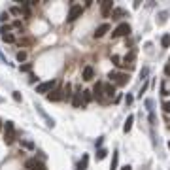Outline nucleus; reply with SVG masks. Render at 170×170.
<instances>
[{"mask_svg":"<svg viewBox=\"0 0 170 170\" xmlns=\"http://www.w3.org/2000/svg\"><path fill=\"white\" fill-rule=\"evenodd\" d=\"M108 78H110V81L115 87H123L128 83V74H125V72H110Z\"/></svg>","mask_w":170,"mask_h":170,"instance_id":"nucleus-1","label":"nucleus"},{"mask_svg":"<svg viewBox=\"0 0 170 170\" xmlns=\"http://www.w3.org/2000/svg\"><path fill=\"white\" fill-rule=\"evenodd\" d=\"M4 142H6V146L15 142V127L12 121H6V125H4Z\"/></svg>","mask_w":170,"mask_h":170,"instance_id":"nucleus-2","label":"nucleus"},{"mask_svg":"<svg viewBox=\"0 0 170 170\" xmlns=\"http://www.w3.org/2000/svg\"><path fill=\"white\" fill-rule=\"evenodd\" d=\"M131 25L128 23H121V25H117L115 27V30L112 32V38H121V36H128L131 34Z\"/></svg>","mask_w":170,"mask_h":170,"instance_id":"nucleus-3","label":"nucleus"},{"mask_svg":"<svg viewBox=\"0 0 170 170\" xmlns=\"http://www.w3.org/2000/svg\"><path fill=\"white\" fill-rule=\"evenodd\" d=\"M57 81L55 80H49V81H42V83H38V87H36V93H42V95H47V93H51L55 89Z\"/></svg>","mask_w":170,"mask_h":170,"instance_id":"nucleus-4","label":"nucleus"},{"mask_svg":"<svg viewBox=\"0 0 170 170\" xmlns=\"http://www.w3.org/2000/svg\"><path fill=\"white\" fill-rule=\"evenodd\" d=\"M81 13H83V6H78V4H74V6L70 8V12H68V17H66V21H68V23H74L78 17H81Z\"/></svg>","mask_w":170,"mask_h":170,"instance_id":"nucleus-5","label":"nucleus"},{"mask_svg":"<svg viewBox=\"0 0 170 170\" xmlns=\"http://www.w3.org/2000/svg\"><path fill=\"white\" fill-rule=\"evenodd\" d=\"M25 166H27L28 170H47V168H45V164L42 163V161H40V159H28V161L27 163H25Z\"/></svg>","mask_w":170,"mask_h":170,"instance_id":"nucleus-6","label":"nucleus"},{"mask_svg":"<svg viewBox=\"0 0 170 170\" xmlns=\"http://www.w3.org/2000/svg\"><path fill=\"white\" fill-rule=\"evenodd\" d=\"M36 112H38V113H40V115H42V117H44V119H45V125H47V127H51V128H53V127H55V121H53V117H49V115H47V113H45V112H44V108H42V106H40V104H36Z\"/></svg>","mask_w":170,"mask_h":170,"instance_id":"nucleus-7","label":"nucleus"},{"mask_svg":"<svg viewBox=\"0 0 170 170\" xmlns=\"http://www.w3.org/2000/svg\"><path fill=\"white\" fill-rule=\"evenodd\" d=\"M91 93H95V98L96 100H102V96H104V83H102V81H96V85H95V89H93Z\"/></svg>","mask_w":170,"mask_h":170,"instance_id":"nucleus-8","label":"nucleus"},{"mask_svg":"<svg viewBox=\"0 0 170 170\" xmlns=\"http://www.w3.org/2000/svg\"><path fill=\"white\" fill-rule=\"evenodd\" d=\"M47 100H49V102H59V100H63V89H53L51 93H47Z\"/></svg>","mask_w":170,"mask_h":170,"instance_id":"nucleus-9","label":"nucleus"},{"mask_svg":"<svg viewBox=\"0 0 170 170\" xmlns=\"http://www.w3.org/2000/svg\"><path fill=\"white\" fill-rule=\"evenodd\" d=\"M112 8H113L112 0H102V6H100V13H102V15H104V17H106V15L112 12Z\"/></svg>","mask_w":170,"mask_h":170,"instance_id":"nucleus-10","label":"nucleus"},{"mask_svg":"<svg viewBox=\"0 0 170 170\" xmlns=\"http://www.w3.org/2000/svg\"><path fill=\"white\" fill-rule=\"evenodd\" d=\"M108 30H110V25H108V23H102L100 27H96V30H95V38H102Z\"/></svg>","mask_w":170,"mask_h":170,"instance_id":"nucleus-11","label":"nucleus"},{"mask_svg":"<svg viewBox=\"0 0 170 170\" xmlns=\"http://www.w3.org/2000/svg\"><path fill=\"white\" fill-rule=\"evenodd\" d=\"M72 106H74V108H81V106H83V100H81V91H78V93L72 95Z\"/></svg>","mask_w":170,"mask_h":170,"instance_id":"nucleus-12","label":"nucleus"},{"mask_svg":"<svg viewBox=\"0 0 170 170\" xmlns=\"http://www.w3.org/2000/svg\"><path fill=\"white\" fill-rule=\"evenodd\" d=\"M134 59H136V53H134V51H128V53L125 55V59H123V66H125V64L132 66V64H134Z\"/></svg>","mask_w":170,"mask_h":170,"instance_id":"nucleus-13","label":"nucleus"},{"mask_svg":"<svg viewBox=\"0 0 170 170\" xmlns=\"http://www.w3.org/2000/svg\"><path fill=\"white\" fill-rule=\"evenodd\" d=\"M93 78H95V70H93V66H85V68H83V80L91 81Z\"/></svg>","mask_w":170,"mask_h":170,"instance_id":"nucleus-14","label":"nucleus"},{"mask_svg":"<svg viewBox=\"0 0 170 170\" xmlns=\"http://www.w3.org/2000/svg\"><path fill=\"white\" fill-rule=\"evenodd\" d=\"M104 95L106 96H115V85L113 83H104Z\"/></svg>","mask_w":170,"mask_h":170,"instance_id":"nucleus-15","label":"nucleus"},{"mask_svg":"<svg viewBox=\"0 0 170 170\" xmlns=\"http://www.w3.org/2000/svg\"><path fill=\"white\" fill-rule=\"evenodd\" d=\"M132 123H134V115H128L127 117V121H125V125H123V132H128L132 128Z\"/></svg>","mask_w":170,"mask_h":170,"instance_id":"nucleus-16","label":"nucleus"},{"mask_svg":"<svg viewBox=\"0 0 170 170\" xmlns=\"http://www.w3.org/2000/svg\"><path fill=\"white\" fill-rule=\"evenodd\" d=\"M81 100H83V104H87V102H91L93 100V95H91V91H81Z\"/></svg>","mask_w":170,"mask_h":170,"instance_id":"nucleus-17","label":"nucleus"},{"mask_svg":"<svg viewBox=\"0 0 170 170\" xmlns=\"http://www.w3.org/2000/svg\"><path fill=\"white\" fill-rule=\"evenodd\" d=\"M106 155H108V149L106 147H98V149H96V161H102Z\"/></svg>","mask_w":170,"mask_h":170,"instance_id":"nucleus-18","label":"nucleus"},{"mask_svg":"<svg viewBox=\"0 0 170 170\" xmlns=\"http://www.w3.org/2000/svg\"><path fill=\"white\" fill-rule=\"evenodd\" d=\"M117 163H119V153L113 151V159H112V166H110V170H117Z\"/></svg>","mask_w":170,"mask_h":170,"instance_id":"nucleus-19","label":"nucleus"},{"mask_svg":"<svg viewBox=\"0 0 170 170\" xmlns=\"http://www.w3.org/2000/svg\"><path fill=\"white\" fill-rule=\"evenodd\" d=\"M2 40H4V42H8V44H13L15 42V36L12 32H6V34H2Z\"/></svg>","mask_w":170,"mask_h":170,"instance_id":"nucleus-20","label":"nucleus"},{"mask_svg":"<svg viewBox=\"0 0 170 170\" xmlns=\"http://www.w3.org/2000/svg\"><path fill=\"white\" fill-rule=\"evenodd\" d=\"M121 15H125V9H121V8H115V9H113V15H112V19H121Z\"/></svg>","mask_w":170,"mask_h":170,"instance_id":"nucleus-21","label":"nucleus"},{"mask_svg":"<svg viewBox=\"0 0 170 170\" xmlns=\"http://www.w3.org/2000/svg\"><path fill=\"white\" fill-rule=\"evenodd\" d=\"M161 45L163 47H170V34H164L161 38Z\"/></svg>","mask_w":170,"mask_h":170,"instance_id":"nucleus-22","label":"nucleus"},{"mask_svg":"<svg viewBox=\"0 0 170 170\" xmlns=\"http://www.w3.org/2000/svg\"><path fill=\"white\" fill-rule=\"evenodd\" d=\"M112 63L115 64L117 68H121V66H123V63H121V57H119V55H112Z\"/></svg>","mask_w":170,"mask_h":170,"instance_id":"nucleus-23","label":"nucleus"},{"mask_svg":"<svg viewBox=\"0 0 170 170\" xmlns=\"http://www.w3.org/2000/svg\"><path fill=\"white\" fill-rule=\"evenodd\" d=\"M147 74H149V68H147V66H144V68L140 70V80L147 81Z\"/></svg>","mask_w":170,"mask_h":170,"instance_id":"nucleus-24","label":"nucleus"},{"mask_svg":"<svg viewBox=\"0 0 170 170\" xmlns=\"http://www.w3.org/2000/svg\"><path fill=\"white\" fill-rule=\"evenodd\" d=\"M166 19H168V12H161V13H159V25L166 23Z\"/></svg>","mask_w":170,"mask_h":170,"instance_id":"nucleus-25","label":"nucleus"},{"mask_svg":"<svg viewBox=\"0 0 170 170\" xmlns=\"http://www.w3.org/2000/svg\"><path fill=\"white\" fill-rule=\"evenodd\" d=\"M17 61H19V63L27 61V51H19V53H17Z\"/></svg>","mask_w":170,"mask_h":170,"instance_id":"nucleus-26","label":"nucleus"},{"mask_svg":"<svg viewBox=\"0 0 170 170\" xmlns=\"http://www.w3.org/2000/svg\"><path fill=\"white\" fill-rule=\"evenodd\" d=\"M19 70H21V72H30V70H32V64H30V63L21 64V66H19Z\"/></svg>","mask_w":170,"mask_h":170,"instance_id":"nucleus-27","label":"nucleus"},{"mask_svg":"<svg viewBox=\"0 0 170 170\" xmlns=\"http://www.w3.org/2000/svg\"><path fill=\"white\" fill-rule=\"evenodd\" d=\"M9 13H12V15H21V8H19V6L9 8Z\"/></svg>","mask_w":170,"mask_h":170,"instance_id":"nucleus-28","label":"nucleus"},{"mask_svg":"<svg viewBox=\"0 0 170 170\" xmlns=\"http://www.w3.org/2000/svg\"><path fill=\"white\" fill-rule=\"evenodd\" d=\"M163 112L164 113H170V100H164L163 102Z\"/></svg>","mask_w":170,"mask_h":170,"instance_id":"nucleus-29","label":"nucleus"},{"mask_svg":"<svg viewBox=\"0 0 170 170\" xmlns=\"http://www.w3.org/2000/svg\"><path fill=\"white\" fill-rule=\"evenodd\" d=\"M12 96H13V100H15V102H21V100H23V96H21V93H19V91H13V95H12Z\"/></svg>","mask_w":170,"mask_h":170,"instance_id":"nucleus-30","label":"nucleus"},{"mask_svg":"<svg viewBox=\"0 0 170 170\" xmlns=\"http://www.w3.org/2000/svg\"><path fill=\"white\" fill-rule=\"evenodd\" d=\"M132 102H134V96H132V95H127V96H125V104H127V106H131Z\"/></svg>","mask_w":170,"mask_h":170,"instance_id":"nucleus-31","label":"nucleus"},{"mask_svg":"<svg viewBox=\"0 0 170 170\" xmlns=\"http://www.w3.org/2000/svg\"><path fill=\"white\" fill-rule=\"evenodd\" d=\"M146 108H147V112H153V100L151 98L146 100Z\"/></svg>","mask_w":170,"mask_h":170,"instance_id":"nucleus-32","label":"nucleus"},{"mask_svg":"<svg viewBox=\"0 0 170 170\" xmlns=\"http://www.w3.org/2000/svg\"><path fill=\"white\" fill-rule=\"evenodd\" d=\"M161 95L163 96H168V89H166V85H164V83H161Z\"/></svg>","mask_w":170,"mask_h":170,"instance_id":"nucleus-33","label":"nucleus"},{"mask_svg":"<svg viewBox=\"0 0 170 170\" xmlns=\"http://www.w3.org/2000/svg\"><path fill=\"white\" fill-rule=\"evenodd\" d=\"M149 123L155 125V112H149Z\"/></svg>","mask_w":170,"mask_h":170,"instance_id":"nucleus-34","label":"nucleus"},{"mask_svg":"<svg viewBox=\"0 0 170 170\" xmlns=\"http://www.w3.org/2000/svg\"><path fill=\"white\" fill-rule=\"evenodd\" d=\"M8 17H9V13H8V12H4L2 15H0V21H2V23H4V21H8Z\"/></svg>","mask_w":170,"mask_h":170,"instance_id":"nucleus-35","label":"nucleus"},{"mask_svg":"<svg viewBox=\"0 0 170 170\" xmlns=\"http://www.w3.org/2000/svg\"><path fill=\"white\" fill-rule=\"evenodd\" d=\"M21 144H23L25 147H28V149H32V147H34V144H32V142H27V140H25V142H21Z\"/></svg>","mask_w":170,"mask_h":170,"instance_id":"nucleus-36","label":"nucleus"},{"mask_svg":"<svg viewBox=\"0 0 170 170\" xmlns=\"http://www.w3.org/2000/svg\"><path fill=\"white\" fill-rule=\"evenodd\" d=\"M146 91H147V83H144V85H142V91L138 93V96H142V95H144V93H146Z\"/></svg>","mask_w":170,"mask_h":170,"instance_id":"nucleus-37","label":"nucleus"},{"mask_svg":"<svg viewBox=\"0 0 170 170\" xmlns=\"http://www.w3.org/2000/svg\"><path fill=\"white\" fill-rule=\"evenodd\" d=\"M164 74H166V76H170V64H166V66H164Z\"/></svg>","mask_w":170,"mask_h":170,"instance_id":"nucleus-38","label":"nucleus"},{"mask_svg":"<svg viewBox=\"0 0 170 170\" xmlns=\"http://www.w3.org/2000/svg\"><path fill=\"white\" fill-rule=\"evenodd\" d=\"M102 142H104V138H102V136H100V138H98V140H96V146H98V147H100V146H102Z\"/></svg>","mask_w":170,"mask_h":170,"instance_id":"nucleus-39","label":"nucleus"},{"mask_svg":"<svg viewBox=\"0 0 170 170\" xmlns=\"http://www.w3.org/2000/svg\"><path fill=\"white\" fill-rule=\"evenodd\" d=\"M121 170H132V166H131V164H125V166H123Z\"/></svg>","mask_w":170,"mask_h":170,"instance_id":"nucleus-40","label":"nucleus"},{"mask_svg":"<svg viewBox=\"0 0 170 170\" xmlns=\"http://www.w3.org/2000/svg\"><path fill=\"white\" fill-rule=\"evenodd\" d=\"M0 128H2V121H0Z\"/></svg>","mask_w":170,"mask_h":170,"instance_id":"nucleus-41","label":"nucleus"},{"mask_svg":"<svg viewBox=\"0 0 170 170\" xmlns=\"http://www.w3.org/2000/svg\"><path fill=\"white\" fill-rule=\"evenodd\" d=\"M168 149H170V142H168Z\"/></svg>","mask_w":170,"mask_h":170,"instance_id":"nucleus-42","label":"nucleus"}]
</instances>
